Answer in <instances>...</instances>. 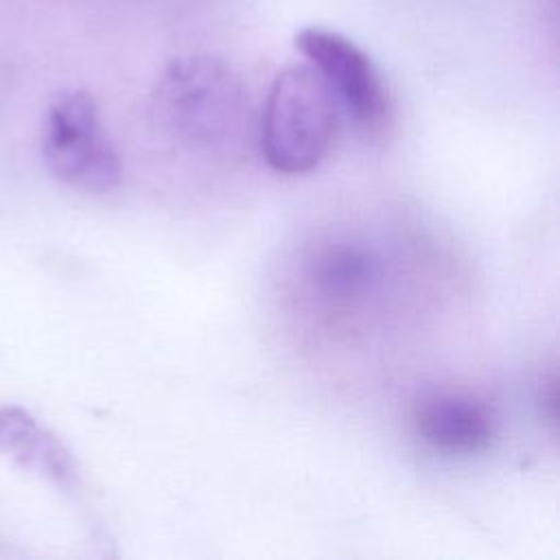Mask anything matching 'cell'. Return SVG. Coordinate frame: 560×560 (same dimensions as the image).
<instances>
[{"instance_id":"obj_1","label":"cell","mask_w":560,"mask_h":560,"mask_svg":"<svg viewBox=\"0 0 560 560\" xmlns=\"http://www.w3.org/2000/svg\"><path fill=\"white\" fill-rule=\"evenodd\" d=\"M149 118L155 133L195 158H238L252 133V109L241 77L221 59L190 55L160 74Z\"/></svg>"},{"instance_id":"obj_2","label":"cell","mask_w":560,"mask_h":560,"mask_svg":"<svg viewBox=\"0 0 560 560\" xmlns=\"http://www.w3.org/2000/svg\"><path fill=\"white\" fill-rule=\"evenodd\" d=\"M339 112L330 88L311 63L284 66L269 85L258 125L267 164L287 175L319 166L335 142Z\"/></svg>"},{"instance_id":"obj_3","label":"cell","mask_w":560,"mask_h":560,"mask_svg":"<svg viewBox=\"0 0 560 560\" xmlns=\"http://www.w3.org/2000/svg\"><path fill=\"white\" fill-rule=\"evenodd\" d=\"M44 160L61 182L90 190H112L120 179V160L101 125L94 98L83 90L59 92L46 112Z\"/></svg>"},{"instance_id":"obj_4","label":"cell","mask_w":560,"mask_h":560,"mask_svg":"<svg viewBox=\"0 0 560 560\" xmlns=\"http://www.w3.org/2000/svg\"><path fill=\"white\" fill-rule=\"evenodd\" d=\"M302 52L330 88L339 109L368 138H381L392 125V96L372 57L346 35L306 26L295 35Z\"/></svg>"},{"instance_id":"obj_5","label":"cell","mask_w":560,"mask_h":560,"mask_svg":"<svg viewBox=\"0 0 560 560\" xmlns=\"http://www.w3.org/2000/svg\"><path fill=\"white\" fill-rule=\"evenodd\" d=\"M411 424L429 448L453 457L483 453L499 429L497 411L486 398L453 387L420 392L411 405Z\"/></svg>"},{"instance_id":"obj_6","label":"cell","mask_w":560,"mask_h":560,"mask_svg":"<svg viewBox=\"0 0 560 560\" xmlns=\"http://www.w3.org/2000/svg\"><path fill=\"white\" fill-rule=\"evenodd\" d=\"M308 280L324 304L337 308L357 306L374 293L381 280V260L363 243H330L315 252Z\"/></svg>"},{"instance_id":"obj_7","label":"cell","mask_w":560,"mask_h":560,"mask_svg":"<svg viewBox=\"0 0 560 560\" xmlns=\"http://www.w3.org/2000/svg\"><path fill=\"white\" fill-rule=\"evenodd\" d=\"M0 451L57 483L74 479V464L68 451L22 409H0Z\"/></svg>"},{"instance_id":"obj_8","label":"cell","mask_w":560,"mask_h":560,"mask_svg":"<svg viewBox=\"0 0 560 560\" xmlns=\"http://www.w3.org/2000/svg\"><path fill=\"white\" fill-rule=\"evenodd\" d=\"M542 416L551 427H556V416H558V378L556 372L549 374V378L542 383Z\"/></svg>"}]
</instances>
